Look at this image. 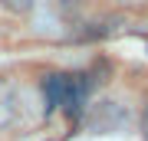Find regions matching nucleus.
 I'll return each instance as SVG.
<instances>
[{
	"instance_id": "obj_1",
	"label": "nucleus",
	"mask_w": 148,
	"mask_h": 141,
	"mask_svg": "<svg viewBox=\"0 0 148 141\" xmlns=\"http://www.w3.org/2000/svg\"><path fill=\"white\" fill-rule=\"evenodd\" d=\"M115 3H125V7H142V3H148V0H115Z\"/></svg>"
},
{
	"instance_id": "obj_2",
	"label": "nucleus",
	"mask_w": 148,
	"mask_h": 141,
	"mask_svg": "<svg viewBox=\"0 0 148 141\" xmlns=\"http://www.w3.org/2000/svg\"><path fill=\"white\" fill-rule=\"evenodd\" d=\"M142 131H145V141H148V112H145V118H142Z\"/></svg>"
}]
</instances>
